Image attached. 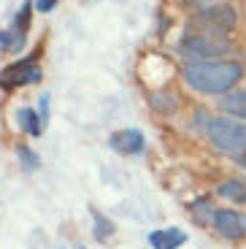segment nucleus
Returning a JSON list of instances; mask_svg holds the SVG:
<instances>
[{"label":"nucleus","instance_id":"obj_20","mask_svg":"<svg viewBox=\"0 0 246 249\" xmlns=\"http://www.w3.org/2000/svg\"><path fill=\"white\" fill-rule=\"evenodd\" d=\"M181 3H184L187 8H200L206 3V0H181Z\"/></svg>","mask_w":246,"mask_h":249},{"label":"nucleus","instance_id":"obj_13","mask_svg":"<svg viewBox=\"0 0 246 249\" xmlns=\"http://www.w3.org/2000/svg\"><path fill=\"white\" fill-rule=\"evenodd\" d=\"M25 46V33L22 30H0V52L3 54H17Z\"/></svg>","mask_w":246,"mask_h":249},{"label":"nucleus","instance_id":"obj_18","mask_svg":"<svg viewBox=\"0 0 246 249\" xmlns=\"http://www.w3.org/2000/svg\"><path fill=\"white\" fill-rule=\"evenodd\" d=\"M57 3H60V0H35V8L41 14H49V11H54Z\"/></svg>","mask_w":246,"mask_h":249},{"label":"nucleus","instance_id":"obj_11","mask_svg":"<svg viewBox=\"0 0 246 249\" xmlns=\"http://www.w3.org/2000/svg\"><path fill=\"white\" fill-rule=\"evenodd\" d=\"M219 195L222 198L233 200V203H246V179L238 176V179H228L219 184Z\"/></svg>","mask_w":246,"mask_h":249},{"label":"nucleus","instance_id":"obj_10","mask_svg":"<svg viewBox=\"0 0 246 249\" xmlns=\"http://www.w3.org/2000/svg\"><path fill=\"white\" fill-rule=\"evenodd\" d=\"M17 124L22 127V130H27L33 138H38L46 127H43V119H41V114H35L33 108H19L17 111Z\"/></svg>","mask_w":246,"mask_h":249},{"label":"nucleus","instance_id":"obj_1","mask_svg":"<svg viewBox=\"0 0 246 249\" xmlns=\"http://www.w3.org/2000/svg\"><path fill=\"white\" fill-rule=\"evenodd\" d=\"M241 79H244V65L235 60L190 62L184 68V81L195 92L206 95H228Z\"/></svg>","mask_w":246,"mask_h":249},{"label":"nucleus","instance_id":"obj_21","mask_svg":"<svg viewBox=\"0 0 246 249\" xmlns=\"http://www.w3.org/2000/svg\"><path fill=\"white\" fill-rule=\"evenodd\" d=\"M238 162H241V165L246 168V152H244V155H238Z\"/></svg>","mask_w":246,"mask_h":249},{"label":"nucleus","instance_id":"obj_14","mask_svg":"<svg viewBox=\"0 0 246 249\" xmlns=\"http://www.w3.org/2000/svg\"><path fill=\"white\" fill-rule=\"evenodd\" d=\"M92 219H95V238H98L100 244L108 241L114 233H117V228H114V222H111L108 217H103V214L98 212V209H92Z\"/></svg>","mask_w":246,"mask_h":249},{"label":"nucleus","instance_id":"obj_15","mask_svg":"<svg viewBox=\"0 0 246 249\" xmlns=\"http://www.w3.org/2000/svg\"><path fill=\"white\" fill-rule=\"evenodd\" d=\"M17 155H19V162L25 165V171H35L38 165H41V157H38L35 152L30 149V146H19Z\"/></svg>","mask_w":246,"mask_h":249},{"label":"nucleus","instance_id":"obj_5","mask_svg":"<svg viewBox=\"0 0 246 249\" xmlns=\"http://www.w3.org/2000/svg\"><path fill=\"white\" fill-rule=\"evenodd\" d=\"M38 54L41 52H35V54L25 57V60H19V62H11L8 68L0 71V87L17 89V87H27V84H38L43 79V71L38 65Z\"/></svg>","mask_w":246,"mask_h":249},{"label":"nucleus","instance_id":"obj_17","mask_svg":"<svg viewBox=\"0 0 246 249\" xmlns=\"http://www.w3.org/2000/svg\"><path fill=\"white\" fill-rule=\"evenodd\" d=\"M14 25H17V30H22V33L27 30V25H30V3H25V6L19 8V14L14 17Z\"/></svg>","mask_w":246,"mask_h":249},{"label":"nucleus","instance_id":"obj_3","mask_svg":"<svg viewBox=\"0 0 246 249\" xmlns=\"http://www.w3.org/2000/svg\"><path fill=\"white\" fill-rule=\"evenodd\" d=\"M206 133H209L211 143L222 152H230V155H244L246 152V124L235 122L230 117H214L206 124Z\"/></svg>","mask_w":246,"mask_h":249},{"label":"nucleus","instance_id":"obj_12","mask_svg":"<svg viewBox=\"0 0 246 249\" xmlns=\"http://www.w3.org/2000/svg\"><path fill=\"white\" fill-rule=\"evenodd\" d=\"M149 103H152L154 111H160V114H173L178 111V95L176 92H168V89H162V92H154L152 98H149Z\"/></svg>","mask_w":246,"mask_h":249},{"label":"nucleus","instance_id":"obj_22","mask_svg":"<svg viewBox=\"0 0 246 249\" xmlns=\"http://www.w3.org/2000/svg\"><path fill=\"white\" fill-rule=\"evenodd\" d=\"M79 249H84V247H79Z\"/></svg>","mask_w":246,"mask_h":249},{"label":"nucleus","instance_id":"obj_16","mask_svg":"<svg viewBox=\"0 0 246 249\" xmlns=\"http://www.w3.org/2000/svg\"><path fill=\"white\" fill-rule=\"evenodd\" d=\"M203 212H211V214H214V209L209 206V198H200V200H195V203L190 206V214L195 217V222H200V225L209 222V219L203 217Z\"/></svg>","mask_w":246,"mask_h":249},{"label":"nucleus","instance_id":"obj_9","mask_svg":"<svg viewBox=\"0 0 246 249\" xmlns=\"http://www.w3.org/2000/svg\"><path fill=\"white\" fill-rule=\"evenodd\" d=\"M219 108L235 119H246V89H235L219 98Z\"/></svg>","mask_w":246,"mask_h":249},{"label":"nucleus","instance_id":"obj_7","mask_svg":"<svg viewBox=\"0 0 246 249\" xmlns=\"http://www.w3.org/2000/svg\"><path fill=\"white\" fill-rule=\"evenodd\" d=\"M111 143V149L119 152V155L130 157V155H141L143 152V133L141 130H117V133H111L108 138Z\"/></svg>","mask_w":246,"mask_h":249},{"label":"nucleus","instance_id":"obj_4","mask_svg":"<svg viewBox=\"0 0 246 249\" xmlns=\"http://www.w3.org/2000/svg\"><path fill=\"white\" fill-rule=\"evenodd\" d=\"M233 49L228 38H216V36H203V33H187L178 44V54L184 60H192V62H209L219 54H228Z\"/></svg>","mask_w":246,"mask_h":249},{"label":"nucleus","instance_id":"obj_2","mask_svg":"<svg viewBox=\"0 0 246 249\" xmlns=\"http://www.w3.org/2000/svg\"><path fill=\"white\" fill-rule=\"evenodd\" d=\"M235 25H238V11L233 6H209V8H200L192 17L190 33L228 38V33L235 30Z\"/></svg>","mask_w":246,"mask_h":249},{"label":"nucleus","instance_id":"obj_19","mask_svg":"<svg viewBox=\"0 0 246 249\" xmlns=\"http://www.w3.org/2000/svg\"><path fill=\"white\" fill-rule=\"evenodd\" d=\"M41 119H43V127H46V122H49V95H41Z\"/></svg>","mask_w":246,"mask_h":249},{"label":"nucleus","instance_id":"obj_6","mask_svg":"<svg viewBox=\"0 0 246 249\" xmlns=\"http://www.w3.org/2000/svg\"><path fill=\"white\" fill-rule=\"evenodd\" d=\"M214 231L219 233L222 238L228 241H241L246 236V214L241 212H233V209H219L211 219Z\"/></svg>","mask_w":246,"mask_h":249},{"label":"nucleus","instance_id":"obj_8","mask_svg":"<svg viewBox=\"0 0 246 249\" xmlns=\"http://www.w3.org/2000/svg\"><path fill=\"white\" fill-rule=\"evenodd\" d=\"M187 241V233L178 228H160L149 233V247L152 249H178Z\"/></svg>","mask_w":246,"mask_h":249}]
</instances>
